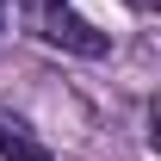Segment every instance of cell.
Wrapping results in <instances>:
<instances>
[{
	"instance_id": "cell-3",
	"label": "cell",
	"mask_w": 161,
	"mask_h": 161,
	"mask_svg": "<svg viewBox=\"0 0 161 161\" xmlns=\"http://www.w3.org/2000/svg\"><path fill=\"white\" fill-rule=\"evenodd\" d=\"M31 6H37V13H43V6H56V0H31Z\"/></svg>"
},
{
	"instance_id": "cell-4",
	"label": "cell",
	"mask_w": 161,
	"mask_h": 161,
	"mask_svg": "<svg viewBox=\"0 0 161 161\" xmlns=\"http://www.w3.org/2000/svg\"><path fill=\"white\" fill-rule=\"evenodd\" d=\"M0 13H6V0H0Z\"/></svg>"
},
{
	"instance_id": "cell-2",
	"label": "cell",
	"mask_w": 161,
	"mask_h": 161,
	"mask_svg": "<svg viewBox=\"0 0 161 161\" xmlns=\"http://www.w3.org/2000/svg\"><path fill=\"white\" fill-rule=\"evenodd\" d=\"M0 161H56V155H50V142H37V130L19 112L0 105Z\"/></svg>"
},
{
	"instance_id": "cell-1",
	"label": "cell",
	"mask_w": 161,
	"mask_h": 161,
	"mask_svg": "<svg viewBox=\"0 0 161 161\" xmlns=\"http://www.w3.org/2000/svg\"><path fill=\"white\" fill-rule=\"evenodd\" d=\"M37 25H43V43L75 50V56H93V62H99L105 50H112V31H99L93 19H80V13H68V0L43 6V13H37Z\"/></svg>"
}]
</instances>
